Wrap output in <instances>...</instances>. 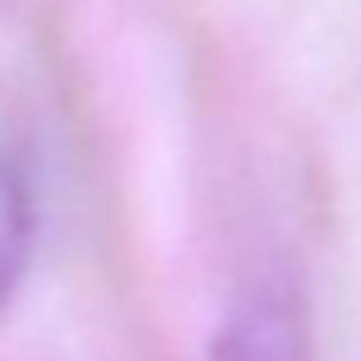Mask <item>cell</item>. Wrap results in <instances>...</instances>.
Returning a JSON list of instances; mask_svg holds the SVG:
<instances>
[{
  "label": "cell",
  "instance_id": "cell-2",
  "mask_svg": "<svg viewBox=\"0 0 361 361\" xmlns=\"http://www.w3.org/2000/svg\"><path fill=\"white\" fill-rule=\"evenodd\" d=\"M32 243H37V211H32V188L23 169L0 160V316L23 288L27 265H32Z\"/></svg>",
  "mask_w": 361,
  "mask_h": 361
},
{
  "label": "cell",
  "instance_id": "cell-1",
  "mask_svg": "<svg viewBox=\"0 0 361 361\" xmlns=\"http://www.w3.org/2000/svg\"><path fill=\"white\" fill-rule=\"evenodd\" d=\"M206 361H316V329L293 274L261 270L229 298Z\"/></svg>",
  "mask_w": 361,
  "mask_h": 361
}]
</instances>
